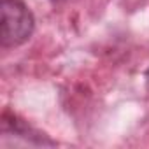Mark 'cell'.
Masks as SVG:
<instances>
[{"instance_id": "1", "label": "cell", "mask_w": 149, "mask_h": 149, "mask_svg": "<svg viewBox=\"0 0 149 149\" xmlns=\"http://www.w3.org/2000/svg\"><path fill=\"white\" fill-rule=\"evenodd\" d=\"M35 30V18L23 0H2L0 40L4 47L25 44Z\"/></svg>"}, {"instance_id": "2", "label": "cell", "mask_w": 149, "mask_h": 149, "mask_svg": "<svg viewBox=\"0 0 149 149\" xmlns=\"http://www.w3.org/2000/svg\"><path fill=\"white\" fill-rule=\"evenodd\" d=\"M146 84H147V88H149V68L146 70Z\"/></svg>"}]
</instances>
